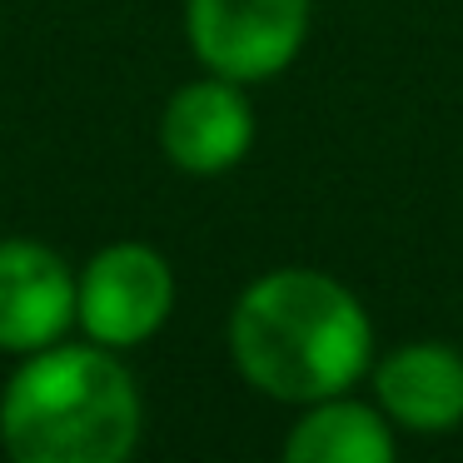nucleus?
Instances as JSON below:
<instances>
[{
    "label": "nucleus",
    "instance_id": "nucleus-1",
    "mask_svg": "<svg viewBox=\"0 0 463 463\" xmlns=\"http://www.w3.org/2000/svg\"><path fill=\"white\" fill-rule=\"evenodd\" d=\"M230 354L260 393L319 403L364 379L373 364V324L339 279L319 269H274L234 304Z\"/></svg>",
    "mask_w": 463,
    "mask_h": 463
},
{
    "label": "nucleus",
    "instance_id": "nucleus-2",
    "mask_svg": "<svg viewBox=\"0 0 463 463\" xmlns=\"http://www.w3.org/2000/svg\"><path fill=\"white\" fill-rule=\"evenodd\" d=\"M140 439V393L100 349H35L5 383L0 443L11 463H125Z\"/></svg>",
    "mask_w": 463,
    "mask_h": 463
},
{
    "label": "nucleus",
    "instance_id": "nucleus-3",
    "mask_svg": "<svg viewBox=\"0 0 463 463\" xmlns=\"http://www.w3.org/2000/svg\"><path fill=\"white\" fill-rule=\"evenodd\" d=\"M190 45L224 80H269L309 35V0H190Z\"/></svg>",
    "mask_w": 463,
    "mask_h": 463
},
{
    "label": "nucleus",
    "instance_id": "nucleus-4",
    "mask_svg": "<svg viewBox=\"0 0 463 463\" xmlns=\"http://www.w3.org/2000/svg\"><path fill=\"white\" fill-rule=\"evenodd\" d=\"M175 304V274L150 244H110L80 279V324L95 344L130 349L145 344Z\"/></svg>",
    "mask_w": 463,
    "mask_h": 463
},
{
    "label": "nucleus",
    "instance_id": "nucleus-5",
    "mask_svg": "<svg viewBox=\"0 0 463 463\" xmlns=\"http://www.w3.org/2000/svg\"><path fill=\"white\" fill-rule=\"evenodd\" d=\"M75 314L80 289L45 244L0 240V349H51Z\"/></svg>",
    "mask_w": 463,
    "mask_h": 463
},
{
    "label": "nucleus",
    "instance_id": "nucleus-6",
    "mask_svg": "<svg viewBox=\"0 0 463 463\" xmlns=\"http://www.w3.org/2000/svg\"><path fill=\"white\" fill-rule=\"evenodd\" d=\"M160 140L184 175H224L240 165L254 145V110L240 80L214 75L175 90L160 120Z\"/></svg>",
    "mask_w": 463,
    "mask_h": 463
},
{
    "label": "nucleus",
    "instance_id": "nucleus-7",
    "mask_svg": "<svg viewBox=\"0 0 463 463\" xmlns=\"http://www.w3.org/2000/svg\"><path fill=\"white\" fill-rule=\"evenodd\" d=\"M383 419L413 433H443L463 423V354L449 344H403L373 369Z\"/></svg>",
    "mask_w": 463,
    "mask_h": 463
},
{
    "label": "nucleus",
    "instance_id": "nucleus-8",
    "mask_svg": "<svg viewBox=\"0 0 463 463\" xmlns=\"http://www.w3.org/2000/svg\"><path fill=\"white\" fill-rule=\"evenodd\" d=\"M284 463H393L389 419L354 399H319L289 429Z\"/></svg>",
    "mask_w": 463,
    "mask_h": 463
}]
</instances>
